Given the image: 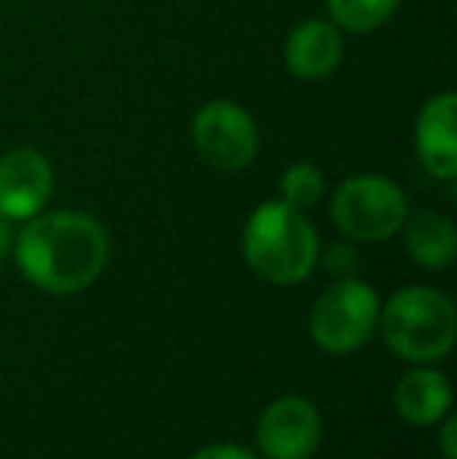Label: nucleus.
Segmentation results:
<instances>
[{
    "label": "nucleus",
    "mask_w": 457,
    "mask_h": 459,
    "mask_svg": "<svg viewBox=\"0 0 457 459\" xmlns=\"http://www.w3.org/2000/svg\"><path fill=\"white\" fill-rule=\"evenodd\" d=\"M282 200L292 204L294 210H313L326 194V178L313 163H292L279 178Z\"/></svg>",
    "instance_id": "nucleus-14"
},
{
    "label": "nucleus",
    "mask_w": 457,
    "mask_h": 459,
    "mask_svg": "<svg viewBox=\"0 0 457 459\" xmlns=\"http://www.w3.org/2000/svg\"><path fill=\"white\" fill-rule=\"evenodd\" d=\"M54 166L38 147H13L0 157V216L25 222L50 204Z\"/></svg>",
    "instance_id": "nucleus-8"
},
{
    "label": "nucleus",
    "mask_w": 457,
    "mask_h": 459,
    "mask_svg": "<svg viewBox=\"0 0 457 459\" xmlns=\"http://www.w3.org/2000/svg\"><path fill=\"white\" fill-rule=\"evenodd\" d=\"M454 91H442L423 103L417 116L414 144L423 169L435 178H454L457 176V134H454Z\"/></svg>",
    "instance_id": "nucleus-10"
},
{
    "label": "nucleus",
    "mask_w": 457,
    "mask_h": 459,
    "mask_svg": "<svg viewBox=\"0 0 457 459\" xmlns=\"http://www.w3.org/2000/svg\"><path fill=\"white\" fill-rule=\"evenodd\" d=\"M408 197L401 185L376 172L351 176L332 194L330 216L347 241L379 244L401 231L408 219Z\"/></svg>",
    "instance_id": "nucleus-4"
},
{
    "label": "nucleus",
    "mask_w": 457,
    "mask_h": 459,
    "mask_svg": "<svg viewBox=\"0 0 457 459\" xmlns=\"http://www.w3.org/2000/svg\"><path fill=\"white\" fill-rule=\"evenodd\" d=\"M379 297L360 278H338L311 309V338L326 353H354L376 334Z\"/></svg>",
    "instance_id": "nucleus-5"
},
{
    "label": "nucleus",
    "mask_w": 457,
    "mask_h": 459,
    "mask_svg": "<svg viewBox=\"0 0 457 459\" xmlns=\"http://www.w3.org/2000/svg\"><path fill=\"white\" fill-rule=\"evenodd\" d=\"M13 250V225L6 216H0V260Z\"/></svg>",
    "instance_id": "nucleus-18"
},
{
    "label": "nucleus",
    "mask_w": 457,
    "mask_h": 459,
    "mask_svg": "<svg viewBox=\"0 0 457 459\" xmlns=\"http://www.w3.org/2000/svg\"><path fill=\"white\" fill-rule=\"evenodd\" d=\"M398 4L401 0H326V10L342 31L370 35L395 16Z\"/></svg>",
    "instance_id": "nucleus-13"
},
{
    "label": "nucleus",
    "mask_w": 457,
    "mask_h": 459,
    "mask_svg": "<svg viewBox=\"0 0 457 459\" xmlns=\"http://www.w3.org/2000/svg\"><path fill=\"white\" fill-rule=\"evenodd\" d=\"M345 38L332 19H304L286 38L282 60L301 82H323L342 66Z\"/></svg>",
    "instance_id": "nucleus-9"
},
{
    "label": "nucleus",
    "mask_w": 457,
    "mask_h": 459,
    "mask_svg": "<svg viewBox=\"0 0 457 459\" xmlns=\"http://www.w3.org/2000/svg\"><path fill=\"white\" fill-rule=\"evenodd\" d=\"M317 263H323V269L336 278H351V273L357 269V247L347 241L332 244L330 250H320Z\"/></svg>",
    "instance_id": "nucleus-15"
},
{
    "label": "nucleus",
    "mask_w": 457,
    "mask_h": 459,
    "mask_svg": "<svg viewBox=\"0 0 457 459\" xmlns=\"http://www.w3.org/2000/svg\"><path fill=\"white\" fill-rule=\"evenodd\" d=\"M382 341L408 363H435L448 357L457 338L454 300L429 284H410L379 309Z\"/></svg>",
    "instance_id": "nucleus-3"
},
{
    "label": "nucleus",
    "mask_w": 457,
    "mask_h": 459,
    "mask_svg": "<svg viewBox=\"0 0 457 459\" xmlns=\"http://www.w3.org/2000/svg\"><path fill=\"white\" fill-rule=\"evenodd\" d=\"M454 419L445 416V425H442V435H439V447H442V456L445 459H457V447H454Z\"/></svg>",
    "instance_id": "nucleus-17"
},
{
    "label": "nucleus",
    "mask_w": 457,
    "mask_h": 459,
    "mask_svg": "<svg viewBox=\"0 0 457 459\" xmlns=\"http://www.w3.org/2000/svg\"><path fill=\"white\" fill-rule=\"evenodd\" d=\"M395 410L404 422L417 429L442 422L452 410V385L439 368H408L395 385Z\"/></svg>",
    "instance_id": "nucleus-11"
},
{
    "label": "nucleus",
    "mask_w": 457,
    "mask_h": 459,
    "mask_svg": "<svg viewBox=\"0 0 457 459\" xmlns=\"http://www.w3.org/2000/svg\"><path fill=\"white\" fill-rule=\"evenodd\" d=\"M323 441V419L307 397L286 394L263 410L257 447L267 459H311Z\"/></svg>",
    "instance_id": "nucleus-7"
},
{
    "label": "nucleus",
    "mask_w": 457,
    "mask_h": 459,
    "mask_svg": "<svg viewBox=\"0 0 457 459\" xmlns=\"http://www.w3.org/2000/svg\"><path fill=\"white\" fill-rule=\"evenodd\" d=\"M401 231H404V244H408V254L414 256L417 266L429 269V273H439V269H448L454 263L457 231L445 212H435V210L408 212Z\"/></svg>",
    "instance_id": "nucleus-12"
},
{
    "label": "nucleus",
    "mask_w": 457,
    "mask_h": 459,
    "mask_svg": "<svg viewBox=\"0 0 457 459\" xmlns=\"http://www.w3.org/2000/svg\"><path fill=\"white\" fill-rule=\"evenodd\" d=\"M19 273L48 294H79L94 284L110 260V235L79 210L38 212L13 238Z\"/></svg>",
    "instance_id": "nucleus-1"
},
{
    "label": "nucleus",
    "mask_w": 457,
    "mask_h": 459,
    "mask_svg": "<svg viewBox=\"0 0 457 459\" xmlns=\"http://www.w3.org/2000/svg\"><path fill=\"white\" fill-rule=\"evenodd\" d=\"M242 250L250 273L273 284H298L317 269L320 238L304 210L267 200L244 222Z\"/></svg>",
    "instance_id": "nucleus-2"
},
{
    "label": "nucleus",
    "mask_w": 457,
    "mask_h": 459,
    "mask_svg": "<svg viewBox=\"0 0 457 459\" xmlns=\"http://www.w3.org/2000/svg\"><path fill=\"white\" fill-rule=\"evenodd\" d=\"M191 144L210 169L242 172L260 151V132L242 103L210 100L191 119Z\"/></svg>",
    "instance_id": "nucleus-6"
},
{
    "label": "nucleus",
    "mask_w": 457,
    "mask_h": 459,
    "mask_svg": "<svg viewBox=\"0 0 457 459\" xmlns=\"http://www.w3.org/2000/svg\"><path fill=\"white\" fill-rule=\"evenodd\" d=\"M191 459H257L254 450L238 447V444H210V447L198 450Z\"/></svg>",
    "instance_id": "nucleus-16"
}]
</instances>
